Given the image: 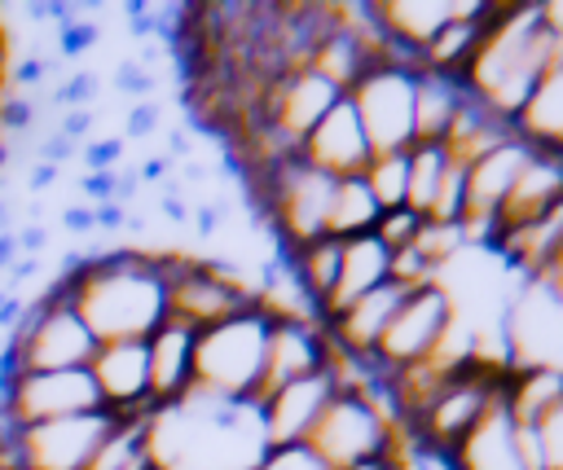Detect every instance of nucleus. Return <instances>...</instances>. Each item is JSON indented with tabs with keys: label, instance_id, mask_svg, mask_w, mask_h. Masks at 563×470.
<instances>
[{
	"label": "nucleus",
	"instance_id": "nucleus-18",
	"mask_svg": "<svg viewBox=\"0 0 563 470\" xmlns=\"http://www.w3.org/2000/svg\"><path fill=\"white\" fill-rule=\"evenodd\" d=\"M563 198V154H550V149H532L528 167L519 171V180L510 184L497 220H493V233H506V228H519V224H532L537 215H545L554 202ZM493 242V237H488Z\"/></svg>",
	"mask_w": 563,
	"mask_h": 470
},
{
	"label": "nucleus",
	"instance_id": "nucleus-5",
	"mask_svg": "<svg viewBox=\"0 0 563 470\" xmlns=\"http://www.w3.org/2000/svg\"><path fill=\"white\" fill-rule=\"evenodd\" d=\"M154 259H158L163 286H167V316L189 325L194 334L260 307V290H251L229 264L194 259L180 250H163Z\"/></svg>",
	"mask_w": 563,
	"mask_h": 470
},
{
	"label": "nucleus",
	"instance_id": "nucleus-7",
	"mask_svg": "<svg viewBox=\"0 0 563 470\" xmlns=\"http://www.w3.org/2000/svg\"><path fill=\"white\" fill-rule=\"evenodd\" d=\"M369 154H396L413 145V70L378 61L365 79L347 92Z\"/></svg>",
	"mask_w": 563,
	"mask_h": 470
},
{
	"label": "nucleus",
	"instance_id": "nucleus-20",
	"mask_svg": "<svg viewBox=\"0 0 563 470\" xmlns=\"http://www.w3.org/2000/svg\"><path fill=\"white\" fill-rule=\"evenodd\" d=\"M506 409L523 426H541L563 404V365L554 360H519L506 369Z\"/></svg>",
	"mask_w": 563,
	"mask_h": 470
},
{
	"label": "nucleus",
	"instance_id": "nucleus-6",
	"mask_svg": "<svg viewBox=\"0 0 563 470\" xmlns=\"http://www.w3.org/2000/svg\"><path fill=\"white\" fill-rule=\"evenodd\" d=\"M506 369L510 365H501V360H488V356H475L457 378H449L444 387H440V395L405 426L409 430V444L413 448H422L427 457H449L466 435H471V426L479 422V413L488 409V400L501 391V382H506Z\"/></svg>",
	"mask_w": 563,
	"mask_h": 470
},
{
	"label": "nucleus",
	"instance_id": "nucleus-37",
	"mask_svg": "<svg viewBox=\"0 0 563 470\" xmlns=\"http://www.w3.org/2000/svg\"><path fill=\"white\" fill-rule=\"evenodd\" d=\"M84 163L88 171H119V158H123V136H101V141H84Z\"/></svg>",
	"mask_w": 563,
	"mask_h": 470
},
{
	"label": "nucleus",
	"instance_id": "nucleus-25",
	"mask_svg": "<svg viewBox=\"0 0 563 470\" xmlns=\"http://www.w3.org/2000/svg\"><path fill=\"white\" fill-rule=\"evenodd\" d=\"M339 255H343V242L330 237V233L317 237V242H308V246L282 250V259H286L295 286L303 290V307H308L312 321H317V307L325 303V294H330V286H334V277H339Z\"/></svg>",
	"mask_w": 563,
	"mask_h": 470
},
{
	"label": "nucleus",
	"instance_id": "nucleus-47",
	"mask_svg": "<svg viewBox=\"0 0 563 470\" xmlns=\"http://www.w3.org/2000/svg\"><path fill=\"white\" fill-rule=\"evenodd\" d=\"M44 242H48V233H44L40 224H26V228H18V233H13V246H18L22 255H40V250H44Z\"/></svg>",
	"mask_w": 563,
	"mask_h": 470
},
{
	"label": "nucleus",
	"instance_id": "nucleus-11",
	"mask_svg": "<svg viewBox=\"0 0 563 470\" xmlns=\"http://www.w3.org/2000/svg\"><path fill=\"white\" fill-rule=\"evenodd\" d=\"M339 360L330 356L325 369L286 382L282 391H273L268 400L255 404V426H260V444L264 448H282V444H303L312 422L321 417L325 400L339 391Z\"/></svg>",
	"mask_w": 563,
	"mask_h": 470
},
{
	"label": "nucleus",
	"instance_id": "nucleus-39",
	"mask_svg": "<svg viewBox=\"0 0 563 470\" xmlns=\"http://www.w3.org/2000/svg\"><path fill=\"white\" fill-rule=\"evenodd\" d=\"M114 88L128 92V97L150 101V92H154V75H150L141 61H119V66H114Z\"/></svg>",
	"mask_w": 563,
	"mask_h": 470
},
{
	"label": "nucleus",
	"instance_id": "nucleus-45",
	"mask_svg": "<svg viewBox=\"0 0 563 470\" xmlns=\"http://www.w3.org/2000/svg\"><path fill=\"white\" fill-rule=\"evenodd\" d=\"M62 228L75 233V237L92 233V228H97V224H92V206H66V211H62Z\"/></svg>",
	"mask_w": 563,
	"mask_h": 470
},
{
	"label": "nucleus",
	"instance_id": "nucleus-44",
	"mask_svg": "<svg viewBox=\"0 0 563 470\" xmlns=\"http://www.w3.org/2000/svg\"><path fill=\"white\" fill-rule=\"evenodd\" d=\"M92 110H62V123H57V132L66 136V141H88V132H92Z\"/></svg>",
	"mask_w": 563,
	"mask_h": 470
},
{
	"label": "nucleus",
	"instance_id": "nucleus-42",
	"mask_svg": "<svg viewBox=\"0 0 563 470\" xmlns=\"http://www.w3.org/2000/svg\"><path fill=\"white\" fill-rule=\"evenodd\" d=\"M224 215H229V202H202L198 211H189V220H194V233L198 237H211V233H220V224H224Z\"/></svg>",
	"mask_w": 563,
	"mask_h": 470
},
{
	"label": "nucleus",
	"instance_id": "nucleus-53",
	"mask_svg": "<svg viewBox=\"0 0 563 470\" xmlns=\"http://www.w3.org/2000/svg\"><path fill=\"white\" fill-rule=\"evenodd\" d=\"M18 259V246H13V233H0V272Z\"/></svg>",
	"mask_w": 563,
	"mask_h": 470
},
{
	"label": "nucleus",
	"instance_id": "nucleus-34",
	"mask_svg": "<svg viewBox=\"0 0 563 470\" xmlns=\"http://www.w3.org/2000/svg\"><path fill=\"white\" fill-rule=\"evenodd\" d=\"M97 92H101V79L92 70H75L70 79H62L53 88V105H62V110H88L97 101Z\"/></svg>",
	"mask_w": 563,
	"mask_h": 470
},
{
	"label": "nucleus",
	"instance_id": "nucleus-9",
	"mask_svg": "<svg viewBox=\"0 0 563 470\" xmlns=\"http://www.w3.org/2000/svg\"><path fill=\"white\" fill-rule=\"evenodd\" d=\"M453 312H457V307H453V294H449L444 281H431V286H422V290H409V294L400 299V307L391 312V321H387V329H383V338H378L369 365H374L378 373L418 365V360L435 347V338L444 334V325L453 321Z\"/></svg>",
	"mask_w": 563,
	"mask_h": 470
},
{
	"label": "nucleus",
	"instance_id": "nucleus-51",
	"mask_svg": "<svg viewBox=\"0 0 563 470\" xmlns=\"http://www.w3.org/2000/svg\"><path fill=\"white\" fill-rule=\"evenodd\" d=\"M167 167H172V158H145L136 176H141V184H150V180H163V176H167Z\"/></svg>",
	"mask_w": 563,
	"mask_h": 470
},
{
	"label": "nucleus",
	"instance_id": "nucleus-1",
	"mask_svg": "<svg viewBox=\"0 0 563 470\" xmlns=\"http://www.w3.org/2000/svg\"><path fill=\"white\" fill-rule=\"evenodd\" d=\"M563 61V18L541 0H493L484 40L462 75L471 97H479L506 123L519 119L532 88L550 66Z\"/></svg>",
	"mask_w": 563,
	"mask_h": 470
},
{
	"label": "nucleus",
	"instance_id": "nucleus-19",
	"mask_svg": "<svg viewBox=\"0 0 563 470\" xmlns=\"http://www.w3.org/2000/svg\"><path fill=\"white\" fill-rule=\"evenodd\" d=\"M493 0H457V13L418 48V70H435V75H453L462 79L479 40H484V22H488Z\"/></svg>",
	"mask_w": 563,
	"mask_h": 470
},
{
	"label": "nucleus",
	"instance_id": "nucleus-36",
	"mask_svg": "<svg viewBox=\"0 0 563 470\" xmlns=\"http://www.w3.org/2000/svg\"><path fill=\"white\" fill-rule=\"evenodd\" d=\"M97 44V22H88L79 9H75V18H66L62 26H57V57H79V53H88Z\"/></svg>",
	"mask_w": 563,
	"mask_h": 470
},
{
	"label": "nucleus",
	"instance_id": "nucleus-12",
	"mask_svg": "<svg viewBox=\"0 0 563 470\" xmlns=\"http://www.w3.org/2000/svg\"><path fill=\"white\" fill-rule=\"evenodd\" d=\"M88 373L97 382L101 409L114 417L132 413H154L150 404V365H145V343H97Z\"/></svg>",
	"mask_w": 563,
	"mask_h": 470
},
{
	"label": "nucleus",
	"instance_id": "nucleus-23",
	"mask_svg": "<svg viewBox=\"0 0 563 470\" xmlns=\"http://www.w3.org/2000/svg\"><path fill=\"white\" fill-rule=\"evenodd\" d=\"M515 132H519L532 149L563 154V61L541 75V83L532 88L528 105H523L519 119H515Z\"/></svg>",
	"mask_w": 563,
	"mask_h": 470
},
{
	"label": "nucleus",
	"instance_id": "nucleus-27",
	"mask_svg": "<svg viewBox=\"0 0 563 470\" xmlns=\"http://www.w3.org/2000/svg\"><path fill=\"white\" fill-rule=\"evenodd\" d=\"M444 149L440 145H409V180H405V206L418 211L427 220L431 202H435V189H440V176H444Z\"/></svg>",
	"mask_w": 563,
	"mask_h": 470
},
{
	"label": "nucleus",
	"instance_id": "nucleus-55",
	"mask_svg": "<svg viewBox=\"0 0 563 470\" xmlns=\"http://www.w3.org/2000/svg\"><path fill=\"white\" fill-rule=\"evenodd\" d=\"M0 233H13V228H9V206H4V198H0Z\"/></svg>",
	"mask_w": 563,
	"mask_h": 470
},
{
	"label": "nucleus",
	"instance_id": "nucleus-14",
	"mask_svg": "<svg viewBox=\"0 0 563 470\" xmlns=\"http://www.w3.org/2000/svg\"><path fill=\"white\" fill-rule=\"evenodd\" d=\"M299 154H303L308 167H317V171H325V176H334V180L365 171V163H369V141H365L361 119H356V110H352L347 97H339V105L303 136Z\"/></svg>",
	"mask_w": 563,
	"mask_h": 470
},
{
	"label": "nucleus",
	"instance_id": "nucleus-57",
	"mask_svg": "<svg viewBox=\"0 0 563 470\" xmlns=\"http://www.w3.org/2000/svg\"><path fill=\"white\" fill-rule=\"evenodd\" d=\"M158 470H163V466H158Z\"/></svg>",
	"mask_w": 563,
	"mask_h": 470
},
{
	"label": "nucleus",
	"instance_id": "nucleus-3",
	"mask_svg": "<svg viewBox=\"0 0 563 470\" xmlns=\"http://www.w3.org/2000/svg\"><path fill=\"white\" fill-rule=\"evenodd\" d=\"M273 307H251L242 316H229L198 334L194 343V387L185 400H211V404H255V387L264 373V347H268Z\"/></svg>",
	"mask_w": 563,
	"mask_h": 470
},
{
	"label": "nucleus",
	"instance_id": "nucleus-33",
	"mask_svg": "<svg viewBox=\"0 0 563 470\" xmlns=\"http://www.w3.org/2000/svg\"><path fill=\"white\" fill-rule=\"evenodd\" d=\"M251 470H330V466L308 444H282V448H264Z\"/></svg>",
	"mask_w": 563,
	"mask_h": 470
},
{
	"label": "nucleus",
	"instance_id": "nucleus-15",
	"mask_svg": "<svg viewBox=\"0 0 563 470\" xmlns=\"http://www.w3.org/2000/svg\"><path fill=\"white\" fill-rule=\"evenodd\" d=\"M194 343H198V334L189 325L172 321V316L145 338L150 404L154 409H172L189 395V387H194Z\"/></svg>",
	"mask_w": 563,
	"mask_h": 470
},
{
	"label": "nucleus",
	"instance_id": "nucleus-2",
	"mask_svg": "<svg viewBox=\"0 0 563 470\" xmlns=\"http://www.w3.org/2000/svg\"><path fill=\"white\" fill-rule=\"evenodd\" d=\"M97 343H145L167 321V286L145 250H70L62 272Z\"/></svg>",
	"mask_w": 563,
	"mask_h": 470
},
{
	"label": "nucleus",
	"instance_id": "nucleus-48",
	"mask_svg": "<svg viewBox=\"0 0 563 470\" xmlns=\"http://www.w3.org/2000/svg\"><path fill=\"white\" fill-rule=\"evenodd\" d=\"M347 470H409L405 452H383V457H369V461H356Z\"/></svg>",
	"mask_w": 563,
	"mask_h": 470
},
{
	"label": "nucleus",
	"instance_id": "nucleus-29",
	"mask_svg": "<svg viewBox=\"0 0 563 470\" xmlns=\"http://www.w3.org/2000/svg\"><path fill=\"white\" fill-rule=\"evenodd\" d=\"M413 250H418L435 272H444V268L466 250L462 224H435V220H422V228H418V237H413Z\"/></svg>",
	"mask_w": 563,
	"mask_h": 470
},
{
	"label": "nucleus",
	"instance_id": "nucleus-16",
	"mask_svg": "<svg viewBox=\"0 0 563 470\" xmlns=\"http://www.w3.org/2000/svg\"><path fill=\"white\" fill-rule=\"evenodd\" d=\"M440 466L444 470H523L519 448H515V417H510L501 391L488 400V409L479 413V422L471 426V435L449 457H440Z\"/></svg>",
	"mask_w": 563,
	"mask_h": 470
},
{
	"label": "nucleus",
	"instance_id": "nucleus-32",
	"mask_svg": "<svg viewBox=\"0 0 563 470\" xmlns=\"http://www.w3.org/2000/svg\"><path fill=\"white\" fill-rule=\"evenodd\" d=\"M387 281H396L400 290H422V286H431V281H440V272L413 250V246H405V250H391V264H387Z\"/></svg>",
	"mask_w": 563,
	"mask_h": 470
},
{
	"label": "nucleus",
	"instance_id": "nucleus-13",
	"mask_svg": "<svg viewBox=\"0 0 563 470\" xmlns=\"http://www.w3.org/2000/svg\"><path fill=\"white\" fill-rule=\"evenodd\" d=\"M339 97L343 92L334 83H325L312 66L295 70V75H277L264 88V119L277 123L295 145H303V136L339 105Z\"/></svg>",
	"mask_w": 563,
	"mask_h": 470
},
{
	"label": "nucleus",
	"instance_id": "nucleus-22",
	"mask_svg": "<svg viewBox=\"0 0 563 470\" xmlns=\"http://www.w3.org/2000/svg\"><path fill=\"white\" fill-rule=\"evenodd\" d=\"M466 97V83L435 70H413V145H440L457 105Z\"/></svg>",
	"mask_w": 563,
	"mask_h": 470
},
{
	"label": "nucleus",
	"instance_id": "nucleus-24",
	"mask_svg": "<svg viewBox=\"0 0 563 470\" xmlns=\"http://www.w3.org/2000/svg\"><path fill=\"white\" fill-rule=\"evenodd\" d=\"M374 9L383 35L418 53L457 13V0H374Z\"/></svg>",
	"mask_w": 563,
	"mask_h": 470
},
{
	"label": "nucleus",
	"instance_id": "nucleus-10",
	"mask_svg": "<svg viewBox=\"0 0 563 470\" xmlns=\"http://www.w3.org/2000/svg\"><path fill=\"white\" fill-rule=\"evenodd\" d=\"M330 356H334V347H330L325 329L312 316H303V312H273L268 347H264V373H260V387H255V404L268 400L273 391H282L286 382L325 369Z\"/></svg>",
	"mask_w": 563,
	"mask_h": 470
},
{
	"label": "nucleus",
	"instance_id": "nucleus-41",
	"mask_svg": "<svg viewBox=\"0 0 563 470\" xmlns=\"http://www.w3.org/2000/svg\"><path fill=\"white\" fill-rule=\"evenodd\" d=\"M88 206H101V202H114V171H84L79 180Z\"/></svg>",
	"mask_w": 563,
	"mask_h": 470
},
{
	"label": "nucleus",
	"instance_id": "nucleus-52",
	"mask_svg": "<svg viewBox=\"0 0 563 470\" xmlns=\"http://www.w3.org/2000/svg\"><path fill=\"white\" fill-rule=\"evenodd\" d=\"M167 145H172V158H189V132L176 127V132L167 136Z\"/></svg>",
	"mask_w": 563,
	"mask_h": 470
},
{
	"label": "nucleus",
	"instance_id": "nucleus-49",
	"mask_svg": "<svg viewBox=\"0 0 563 470\" xmlns=\"http://www.w3.org/2000/svg\"><path fill=\"white\" fill-rule=\"evenodd\" d=\"M4 272H9V281H13V290H18V281H31V277L40 272V255H22V259H13Z\"/></svg>",
	"mask_w": 563,
	"mask_h": 470
},
{
	"label": "nucleus",
	"instance_id": "nucleus-50",
	"mask_svg": "<svg viewBox=\"0 0 563 470\" xmlns=\"http://www.w3.org/2000/svg\"><path fill=\"white\" fill-rule=\"evenodd\" d=\"M53 184H57V167L35 163V171H31V193H44V189H53Z\"/></svg>",
	"mask_w": 563,
	"mask_h": 470
},
{
	"label": "nucleus",
	"instance_id": "nucleus-38",
	"mask_svg": "<svg viewBox=\"0 0 563 470\" xmlns=\"http://www.w3.org/2000/svg\"><path fill=\"white\" fill-rule=\"evenodd\" d=\"M541 435V457H545V470H563V404L537 426Z\"/></svg>",
	"mask_w": 563,
	"mask_h": 470
},
{
	"label": "nucleus",
	"instance_id": "nucleus-28",
	"mask_svg": "<svg viewBox=\"0 0 563 470\" xmlns=\"http://www.w3.org/2000/svg\"><path fill=\"white\" fill-rule=\"evenodd\" d=\"M361 180L369 184L378 211H391V206H405V180H409V149H396V154H369Z\"/></svg>",
	"mask_w": 563,
	"mask_h": 470
},
{
	"label": "nucleus",
	"instance_id": "nucleus-4",
	"mask_svg": "<svg viewBox=\"0 0 563 470\" xmlns=\"http://www.w3.org/2000/svg\"><path fill=\"white\" fill-rule=\"evenodd\" d=\"M330 470H347L356 461L400 452V426L396 417L356 382H339V391L325 400L321 417L312 422L303 439Z\"/></svg>",
	"mask_w": 563,
	"mask_h": 470
},
{
	"label": "nucleus",
	"instance_id": "nucleus-8",
	"mask_svg": "<svg viewBox=\"0 0 563 470\" xmlns=\"http://www.w3.org/2000/svg\"><path fill=\"white\" fill-rule=\"evenodd\" d=\"M75 413H101V395L88 369H48V373H18L0 387V422L40 426Z\"/></svg>",
	"mask_w": 563,
	"mask_h": 470
},
{
	"label": "nucleus",
	"instance_id": "nucleus-31",
	"mask_svg": "<svg viewBox=\"0 0 563 470\" xmlns=\"http://www.w3.org/2000/svg\"><path fill=\"white\" fill-rule=\"evenodd\" d=\"M418 228H422V215H418V211H409V206H391V211L378 215L374 237H378L387 250H405V246H413Z\"/></svg>",
	"mask_w": 563,
	"mask_h": 470
},
{
	"label": "nucleus",
	"instance_id": "nucleus-46",
	"mask_svg": "<svg viewBox=\"0 0 563 470\" xmlns=\"http://www.w3.org/2000/svg\"><path fill=\"white\" fill-rule=\"evenodd\" d=\"M123 220H128V211H123L119 202H101V206H92V224H97V228H106V233L123 228Z\"/></svg>",
	"mask_w": 563,
	"mask_h": 470
},
{
	"label": "nucleus",
	"instance_id": "nucleus-56",
	"mask_svg": "<svg viewBox=\"0 0 563 470\" xmlns=\"http://www.w3.org/2000/svg\"><path fill=\"white\" fill-rule=\"evenodd\" d=\"M136 470H158V466H154V461H145V466H136Z\"/></svg>",
	"mask_w": 563,
	"mask_h": 470
},
{
	"label": "nucleus",
	"instance_id": "nucleus-40",
	"mask_svg": "<svg viewBox=\"0 0 563 470\" xmlns=\"http://www.w3.org/2000/svg\"><path fill=\"white\" fill-rule=\"evenodd\" d=\"M158 127V105L154 101H136L132 110H128V123H123V136H150Z\"/></svg>",
	"mask_w": 563,
	"mask_h": 470
},
{
	"label": "nucleus",
	"instance_id": "nucleus-30",
	"mask_svg": "<svg viewBox=\"0 0 563 470\" xmlns=\"http://www.w3.org/2000/svg\"><path fill=\"white\" fill-rule=\"evenodd\" d=\"M462 211H466V167L449 158L427 220H435V224H462Z\"/></svg>",
	"mask_w": 563,
	"mask_h": 470
},
{
	"label": "nucleus",
	"instance_id": "nucleus-17",
	"mask_svg": "<svg viewBox=\"0 0 563 470\" xmlns=\"http://www.w3.org/2000/svg\"><path fill=\"white\" fill-rule=\"evenodd\" d=\"M387 264H391V250L374 237V233H361V237H347L343 242V255H339V277L325 294V303L317 307V325L334 321L339 312H347L356 299H365L374 286L387 281Z\"/></svg>",
	"mask_w": 563,
	"mask_h": 470
},
{
	"label": "nucleus",
	"instance_id": "nucleus-54",
	"mask_svg": "<svg viewBox=\"0 0 563 470\" xmlns=\"http://www.w3.org/2000/svg\"><path fill=\"white\" fill-rule=\"evenodd\" d=\"M185 180H207V167L202 163H185Z\"/></svg>",
	"mask_w": 563,
	"mask_h": 470
},
{
	"label": "nucleus",
	"instance_id": "nucleus-43",
	"mask_svg": "<svg viewBox=\"0 0 563 470\" xmlns=\"http://www.w3.org/2000/svg\"><path fill=\"white\" fill-rule=\"evenodd\" d=\"M79 154V145L75 141H66L62 132H48L44 141H40V163H48V167H62L66 158H75Z\"/></svg>",
	"mask_w": 563,
	"mask_h": 470
},
{
	"label": "nucleus",
	"instance_id": "nucleus-26",
	"mask_svg": "<svg viewBox=\"0 0 563 470\" xmlns=\"http://www.w3.org/2000/svg\"><path fill=\"white\" fill-rule=\"evenodd\" d=\"M378 202L369 193V184L361 176H343L334 180V193H330V220H325V233L347 242V237H361V233H374L378 224Z\"/></svg>",
	"mask_w": 563,
	"mask_h": 470
},
{
	"label": "nucleus",
	"instance_id": "nucleus-35",
	"mask_svg": "<svg viewBox=\"0 0 563 470\" xmlns=\"http://www.w3.org/2000/svg\"><path fill=\"white\" fill-rule=\"evenodd\" d=\"M35 127V101L26 97V92H13V88H4L0 92V136H22V132H31Z\"/></svg>",
	"mask_w": 563,
	"mask_h": 470
},
{
	"label": "nucleus",
	"instance_id": "nucleus-21",
	"mask_svg": "<svg viewBox=\"0 0 563 470\" xmlns=\"http://www.w3.org/2000/svg\"><path fill=\"white\" fill-rule=\"evenodd\" d=\"M506 136H515V123H506L501 114H493V110H488L479 97H471V88H466V97H462V105H457V114H453V123H449L440 149H444V158L471 167V163H479L488 149H497Z\"/></svg>",
	"mask_w": 563,
	"mask_h": 470
}]
</instances>
